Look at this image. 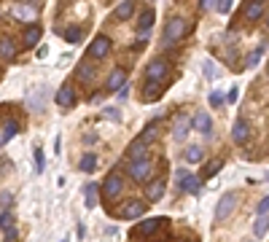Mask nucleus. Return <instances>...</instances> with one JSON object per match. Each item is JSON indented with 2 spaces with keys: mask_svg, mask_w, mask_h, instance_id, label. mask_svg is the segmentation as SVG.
Instances as JSON below:
<instances>
[{
  "mask_svg": "<svg viewBox=\"0 0 269 242\" xmlns=\"http://www.w3.org/2000/svg\"><path fill=\"white\" fill-rule=\"evenodd\" d=\"M78 167H81V172H91V169L97 167V156L94 154H87L81 161H78Z\"/></svg>",
  "mask_w": 269,
  "mask_h": 242,
  "instance_id": "nucleus-30",
  "label": "nucleus"
},
{
  "mask_svg": "<svg viewBox=\"0 0 269 242\" xmlns=\"http://www.w3.org/2000/svg\"><path fill=\"white\" fill-rule=\"evenodd\" d=\"M43 167H46V161H43V151H41V148H35V169H38V172H43Z\"/></svg>",
  "mask_w": 269,
  "mask_h": 242,
  "instance_id": "nucleus-36",
  "label": "nucleus"
},
{
  "mask_svg": "<svg viewBox=\"0 0 269 242\" xmlns=\"http://www.w3.org/2000/svg\"><path fill=\"white\" fill-rule=\"evenodd\" d=\"M38 41H41V27L38 24H30L27 30H24V35H22V46H27V49H32Z\"/></svg>",
  "mask_w": 269,
  "mask_h": 242,
  "instance_id": "nucleus-18",
  "label": "nucleus"
},
{
  "mask_svg": "<svg viewBox=\"0 0 269 242\" xmlns=\"http://www.w3.org/2000/svg\"><path fill=\"white\" fill-rule=\"evenodd\" d=\"M224 167V161L221 159H210L207 164H205V172H202V178H215V172Z\"/></svg>",
  "mask_w": 269,
  "mask_h": 242,
  "instance_id": "nucleus-29",
  "label": "nucleus"
},
{
  "mask_svg": "<svg viewBox=\"0 0 269 242\" xmlns=\"http://www.w3.org/2000/svg\"><path fill=\"white\" fill-rule=\"evenodd\" d=\"M269 213V197H264L259 202V215H267Z\"/></svg>",
  "mask_w": 269,
  "mask_h": 242,
  "instance_id": "nucleus-39",
  "label": "nucleus"
},
{
  "mask_svg": "<svg viewBox=\"0 0 269 242\" xmlns=\"http://www.w3.org/2000/svg\"><path fill=\"white\" fill-rule=\"evenodd\" d=\"M245 19H251V22H256V19H261L267 14V3H261V0H256V3H245Z\"/></svg>",
  "mask_w": 269,
  "mask_h": 242,
  "instance_id": "nucleus-16",
  "label": "nucleus"
},
{
  "mask_svg": "<svg viewBox=\"0 0 269 242\" xmlns=\"http://www.w3.org/2000/svg\"><path fill=\"white\" fill-rule=\"evenodd\" d=\"M62 242H68V240H62Z\"/></svg>",
  "mask_w": 269,
  "mask_h": 242,
  "instance_id": "nucleus-47",
  "label": "nucleus"
},
{
  "mask_svg": "<svg viewBox=\"0 0 269 242\" xmlns=\"http://www.w3.org/2000/svg\"><path fill=\"white\" fill-rule=\"evenodd\" d=\"M221 102H224V97H221L218 91H213V94H210V105H215V108H218Z\"/></svg>",
  "mask_w": 269,
  "mask_h": 242,
  "instance_id": "nucleus-40",
  "label": "nucleus"
},
{
  "mask_svg": "<svg viewBox=\"0 0 269 242\" xmlns=\"http://www.w3.org/2000/svg\"><path fill=\"white\" fill-rule=\"evenodd\" d=\"M54 102L60 108H73L76 105V91H73V86H70V83H62V86L57 89V94H54Z\"/></svg>",
  "mask_w": 269,
  "mask_h": 242,
  "instance_id": "nucleus-9",
  "label": "nucleus"
},
{
  "mask_svg": "<svg viewBox=\"0 0 269 242\" xmlns=\"http://www.w3.org/2000/svg\"><path fill=\"white\" fill-rule=\"evenodd\" d=\"M215 8H218L221 14H229V11H232V0H218V3H215Z\"/></svg>",
  "mask_w": 269,
  "mask_h": 242,
  "instance_id": "nucleus-37",
  "label": "nucleus"
},
{
  "mask_svg": "<svg viewBox=\"0 0 269 242\" xmlns=\"http://www.w3.org/2000/svg\"><path fill=\"white\" fill-rule=\"evenodd\" d=\"M162 197H165V178H154L146 186V199L148 202H159Z\"/></svg>",
  "mask_w": 269,
  "mask_h": 242,
  "instance_id": "nucleus-13",
  "label": "nucleus"
},
{
  "mask_svg": "<svg viewBox=\"0 0 269 242\" xmlns=\"http://www.w3.org/2000/svg\"><path fill=\"white\" fill-rule=\"evenodd\" d=\"M84 194H87V207L91 210V207L97 205V197H94V194H97V186H94V183H89V186L84 188Z\"/></svg>",
  "mask_w": 269,
  "mask_h": 242,
  "instance_id": "nucleus-34",
  "label": "nucleus"
},
{
  "mask_svg": "<svg viewBox=\"0 0 269 242\" xmlns=\"http://www.w3.org/2000/svg\"><path fill=\"white\" fill-rule=\"evenodd\" d=\"M127 154H129V159H132V161H140V159H146V146H143L140 140H135L132 146H129Z\"/></svg>",
  "mask_w": 269,
  "mask_h": 242,
  "instance_id": "nucleus-27",
  "label": "nucleus"
},
{
  "mask_svg": "<svg viewBox=\"0 0 269 242\" xmlns=\"http://www.w3.org/2000/svg\"><path fill=\"white\" fill-rule=\"evenodd\" d=\"M124 81H127V73L116 68L113 73L108 76V81H105V89H108V91H119V89H124Z\"/></svg>",
  "mask_w": 269,
  "mask_h": 242,
  "instance_id": "nucleus-17",
  "label": "nucleus"
},
{
  "mask_svg": "<svg viewBox=\"0 0 269 242\" xmlns=\"http://www.w3.org/2000/svg\"><path fill=\"white\" fill-rule=\"evenodd\" d=\"M108 51H110V38H105V35H97L94 41L89 43V57L91 60H102V57H108Z\"/></svg>",
  "mask_w": 269,
  "mask_h": 242,
  "instance_id": "nucleus-8",
  "label": "nucleus"
},
{
  "mask_svg": "<svg viewBox=\"0 0 269 242\" xmlns=\"http://www.w3.org/2000/svg\"><path fill=\"white\" fill-rule=\"evenodd\" d=\"M269 232V215H259L253 224V234L256 237H264V234Z\"/></svg>",
  "mask_w": 269,
  "mask_h": 242,
  "instance_id": "nucleus-28",
  "label": "nucleus"
},
{
  "mask_svg": "<svg viewBox=\"0 0 269 242\" xmlns=\"http://www.w3.org/2000/svg\"><path fill=\"white\" fill-rule=\"evenodd\" d=\"M162 94H165V86H162V83H148V81H146V94H143V97H146L148 102L159 100Z\"/></svg>",
  "mask_w": 269,
  "mask_h": 242,
  "instance_id": "nucleus-25",
  "label": "nucleus"
},
{
  "mask_svg": "<svg viewBox=\"0 0 269 242\" xmlns=\"http://www.w3.org/2000/svg\"><path fill=\"white\" fill-rule=\"evenodd\" d=\"M237 202H240V197H237L234 191L224 194V197L218 199V205H215V221H224V218H229V215L234 213V207H237Z\"/></svg>",
  "mask_w": 269,
  "mask_h": 242,
  "instance_id": "nucleus-3",
  "label": "nucleus"
},
{
  "mask_svg": "<svg viewBox=\"0 0 269 242\" xmlns=\"http://www.w3.org/2000/svg\"><path fill=\"white\" fill-rule=\"evenodd\" d=\"M210 8H215L213 0H202V3H199V11H210Z\"/></svg>",
  "mask_w": 269,
  "mask_h": 242,
  "instance_id": "nucleus-41",
  "label": "nucleus"
},
{
  "mask_svg": "<svg viewBox=\"0 0 269 242\" xmlns=\"http://www.w3.org/2000/svg\"><path fill=\"white\" fill-rule=\"evenodd\" d=\"M38 14V8L35 5H30V3H16V5H11V16L19 19V22H32Z\"/></svg>",
  "mask_w": 269,
  "mask_h": 242,
  "instance_id": "nucleus-10",
  "label": "nucleus"
},
{
  "mask_svg": "<svg viewBox=\"0 0 269 242\" xmlns=\"http://www.w3.org/2000/svg\"><path fill=\"white\" fill-rule=\"evenodd\" d=\"M16 132H19V124L14 119H5L0 124V137H3V143H8L11 137H16Z\"/></svg>",
  "mask_w": 269,
  "mask_h": 242,
  "instance_id": "nucleus-19",
  "label": "nucleus"
},
{
  "mask_svg": "<svg viewBox=\"0 0 269 242\" xmlns=\"http://www.w3.org/2000/svg\"><path fill=\"white\" fill-rule=\"evenodd\" d=\"M232 137H234V143H237V146H245V143H248V137H251V129H248V121H245V119H237V121H234Z\"/></svg>",
  "mask_w": 269,
  "mask_h": 242,
  "instance_id": "nucleus-14",
  "label": "nucleus"
},
{
  "mask_svg": "<svg viewBox=\"0 0 269 242\" xmlns=\"http://www.w3.org/2000/svg\"><path fill=\"white\" fill-rule=\"evenodd\" d=\"M156 135H159V121H151L146 129H143V135L137 137V140L143 143V146H148V143H154L156 140Z\"/></svg>",
  "mask_w": 269,
  "mask_h": 242,
  "instance_id": "nucleus-23",
  "label": "nucleus"
},
{
  "mask_svg": "<svg viewBox=\"0 0 269 242\" xmlns=\"http://www.w3.org/2000/svg\"><path fill=\"white\" fill-rule=\"evenodd\" d=\"M267 27H269V22H267Z\"/></svg>",
  "mask_w": 269,
  "mask_h": 242,
  "instance_id": "nucleus-46",
  "label": "nucleus"
},
{
  "mask_svg": "<svg viewBox=\"0 0 269 242\" xmlns=\"http://www.w3.org/2000/svg\"><path fill=\"white\" fill-rule=\"evenodd\" d=\"M46 97H49V89H46V86H38L35 91H30V100H27L30 110L41 113V110H43V105H46Z\"/></svg>",
  "mask_w": 269,
  "mask_h": 242,
  "instance_id": "nucleus-12",
  "label": "nucleus"
},
{
  "mask_svg": "<svg viewBox=\"0 0 269 242\" xmlns=\"http://www.w3.org/2000/svg\"><path fill=\"white\" fill-rule=\"evenodd\" d=\"M186 161H191V164L202 161V146H188L186 148Z\"/></svg>",
  "mask_w": 269,
  "mask_h": 242,
  "instance_id": "nucleus-32",
  "label": "nucleus"
},
{
  "mask_svg": "<svg viewBox=\"0 0 269 242\" xmlns=\"http://www.w3.org/2000/svg\"><path fill=\"white\" fill-rule=\"evenodd\" d=\"M0 146H5V143H3V137H0Z\"/></svg>",
  "mask_w": 269,
  "mask_h": 242,
  "instance_id": "nucleus-45",
  "label": "nucleus"
},
{
  "mask_svg": "<svg viewBox=\"0 0 269 242\" xmlns=\"http://www.w3.org/2000/svg\"><path fill=\"white\" fill-rule=\"evenodd\" d=\"M191 127L196 129V132H202V135H213V119H210L205 110H196V113H194Z\"/></svg>",
  "mask_w": 269,
  "mask_h": 242,
  "instance_id": "nucleus-11",
  "label": "nucleus"
},
{
  "mask_svg": "<svg viewBox=\"0 0 269 242\" xmlns=\"http://www.w3.org/2000/svg\"><path fill=\"white\" fill-rule=\"evenodd\" d=\"M11 202H14V194H11V191H3V194H0V205H11Z\"/></svg>",
  "mask_w": 269,
  "mask_h": 242,
  "instance_id": "nucleus-38",
  "label": "nucleus"
},
{
  "mask_svg": "<svg viewBox=\"0 0 269 242\" xmlns=\"http://www.w3.org/2000/svg\"><path fill=\"white\" fill-rule=\"evenodd\" d=\"M132 14H135V3H132V0H124L119 8H116V19H121V22H124V19H129Z\"/></svg>",
  "mask_w": 269,
  "mask_h": 242,
  "instance_id": "nucleus-26",
  "label": "nucleus"
},
{
  "mask_svg": "<svg viewBox=\"0 0 269 242\" xmlns=\"http://www.w3.org/2000/svg\"><path fill=\"white\" fill-rule=\"evenodd\" d=\"M146 213V205L143 202H137V199H127V202H121V207H119V218L121 221H135V218H140V215Z\"/></svg>",
  "mask_w": 269,
  "mask_h": 242,
  "instance_id": "nucleus-5",
  "label": "nucleus"
},
{
  "mask_svg": "<svg viewBox=\"0 0 269 242\" xmlns=\"http://www.w3.org/2000/svg\"><path fill=\"white\" fill-rule=\"evenodd\" d=\"M0 57H3V60H14L16 57V46L11 38H0Z\"/></svg>",
  "mask_w": 269,
  "mask_h": 242,
  "instance_id": "nucleus-24",
  "label": "nucleus"
},
{
  "mask_svg": "<svg viewBox=\"0 0 269 242\" xmlns=\"http://www.w3.org/2000/svg\"><path fill=\"white\" fill-rule=\"evenodd\" d=\"M188 129H191V121H188V119H183V116H180V119L178 121H175V129H173V137H175V140H186V135H188Z\"/></svg>",
  "mask_w": 269,
  "mask_h": 242,
  "instance_id": "nucleus-22",
  "label": "nucleus"
},
{
  "mask_svg": "<svg viewBox=\"0 0 269 242\" xmlns=\"http://www.w3.org/2000/svg\"><path fill=\"white\" fill-rule=\"evenodd\" d=\"M62 35H65V41H68V43H78V41L84 38V30H81V27H68Z\"/></svg>",
  "mask_w": 269,
  "mask_h": 242,
  "instance_id": "nucleus-31",
  "label": "nucleus"
},
{
  "mask_svg": "<svg viewBox=\"0 0 269 242\" xmlns=\"http://www.w3.org/2000/svg\"><path fill=\"white\" fill-rule=\"evenodd\" d=\"M205 73H207V78H215V68H213V62H205Z\"/></svg>",
  "mask_w": 269,
  "mask_h": 242,
  "instance_id": "nucleus-43",
  "label": "nucleus"
},
{
  "mask_svg": "<svg viewBox=\"0 0 269 242\" xmlns=\"http://www.w3.org/2000/svg\"><path fill=\"white\" fill-rule=\"evenodd\" d=\"M178 186H180V191H186V194H199V178L191 175V172H188L186 178L178 183Z\"/></svg>",
  "mask_w": 269,
  "mask_h": 242,
  "instance_id": "nucleus-21",
  "label": "nucleus"
},
{
  "mask_svg": "<svg viewBox=\"0 0 269 242\" xmlns=\"http://www.w3.org/2000/svg\"><path fill=\"white\" fill-rule=\"evenodd\" d=\"M154 19H156L154 8H146V11H143V16H140V22H137V32H140V35H146V32L154 27Z\"/></svg>",
  "mask_w": 269,
  "mask_h": 242,
  "instance_id": "nucleus-20",
  "label": "nucleus"
},
{
  "mask_svg": "<svg viewBox=\"0 0 269 242\" xmlns=\"http://www.w3.org/2000/svg\"><path fill=\"white\" fill-rule=\"evenodd\" d=\"M127 172L135 183H146L151 178V172H154V164H151V159H140V161H132Z\"/></svg>",
  "mask_w": 269,
  "mask_h": 242,
  "instance_id": "nucleus-4",
  "label": "nucleus"
},
{
  "mask_svg": "<svg viewBox=\"0 0 269 242\" xmlns=\"http://www.w3.org/2000/svg\"><path fill=\"white\" fill-rule=\"evenodd\" d=\"M121 188H124V180H121L119 169H116V172H110L108 178H105V183H102V197L105 199H116L121 194Z\"/></svg>",
  "mask_w": 269,
  "mask_h": 242,
  "instance_id": "nucleus-6",
  "label": "nucleus"
},
{
  "mask_svg": "<svg viewBox=\"0 0 269 242\" xmlns=\"http://www.w3.org/2000/svg\"><path fill=\"white\" fill-rule=\"evenodd\" d=\"M105 116L113 119V121H119V110H113V108H105Z\"/></svg>",
  "mask_w": 269,
  "mask_h": 242,
  "instance_id": "nucleus-42",
  "label": "nucleus"
},
{
  "mask_svg": "<svg viewBox=\"0 0 269 242\" xmlns=\"http://www.w3.org/2000/svg\"><path fill=\"white\" fill-rule=\"evenodd\" d=\"M167 76V62L165 60H154L146 68V81L148 83H162V78Z\"/></svg>",
  "mask_w": 269,
  "mask_h": 242,
  "instance_id": "nucleus-7",
  "label": "nucleus"
},
{
  "mask_svg": "<svg viewBox=\"0 0 269 242\" xmlns=\"http://www.w3.org/2000/svg\"><path fill=\"white\" fill-rule=\"evenodd\" d=\"M0 229H3V232H11V229H14V215H11V210L0 213Z\"/></svg>",
  "mask_w": 269,
  "mask_h": 242,
  "instance_id": "nucleus-33",
  "label": "nucleus"
},
{
  "mask_svg": "<svg viewBox=\"0 0 269 242\" xmlns=\"http://www.w3.org/2000/svg\"><path fill=\"white\" fill-rule=\"evenodd\" d=\"M94 70H97V65H91L89 60H84V62H78V68H76V78L81 83H89L91 78H94Z\"/></svg>",
  "mask_w": 269,
  "mask_h": 242,
  "instance_id": "nucleus-15",
  "label": "nucleus"
},
{
  "mask_svg": "<svg viewBox=\"0 0 269 242\" xmlns=\"http://www.w3.org/2000/svg\"><path fill=\"white\" fill-rule=\"evenodd\" d=\"M191 30V22H188V19H180V16H173L170 19V22L165 24V43L167 46H173L175 41H180L183 35H186V32Z\"/></svg>",
  "mask_w": 269,
  "mask_h": 242,
  "instance_id": "nucleus-1",
  "label": "nucleus"
},
{
  "mask_svg": "<svg viewBox=\"0 0 269 242\" xmlns=\"http://www.w3.org/2000/svg\"><path fill=\"white\" fill-rule=\"evenodd\" d=\"M259 60H261V49H256V51H251V54H248V60H245V65H248V68H253V65L259 62Z\"/></svg>",
  "mask_w": 269,
  "mask_h": 242,
  "instance_id": "nucleus-35",
  "label": "nucleus"
},
{
  "mask_svg": "<svg viewBox=\"0 0 269 242\" xmlns=\"http://www.w3.org/2000/svg\"><path fill=\"white\" fill-rule=\"evenodd\" d=\"M167 226V218H151V221H140V224L135 226L132 237H143V240H154V234L159 232V229Z\"/></svg>",
  "mask_w": 269,
  "mask_h": 242,
  "instance_id": "nucleus-2",
  "label": "nucleus"
},
{
  "mask_svg": "<svg viewBox=\"0 0 269 242\" xmlns=\"http://www.w3.org/2000/svg\"><path fill=\"white\" fill-rule=\"evenodd\" d=\"M16 240V229H11V232H5V242H14Z\"/></svg>",
  "mask_w": 269,
  "mask_h": 242,
  "instance_id": "nucleus-44",
  "label": "nucleus"
}]
</instances>
